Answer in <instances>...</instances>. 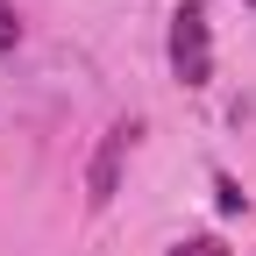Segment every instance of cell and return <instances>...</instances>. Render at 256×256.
Wrapping results in <instances>:
<instances>
[{"label": "cell", "instance_id": "obj_1", "mask_svg": "<svg viewBox=\"0 0 256 256\" xmlns=\"http://www.w3.org/2000/svg\"><path fill=\"white\" fill-rule=\"evenodd\" d=\"M171 72L185 86L214 78V36H206V8L200 0H178V14H171Z\"/></svg>", "mask_w": 256, "mask_h": 256}, {"label": "cell", "instance_id": "obj_2", "mask_svg": "<svg viewBox=\"0 0 256 256\" xmlns=\"http://www.w3.org/2000/svg\"><path fill=\"white\" fill-rule=\"evenodd\" d=\"M128 142H136V121H114V128H107V142H100V156H92V206H107V200H114V178H121Z\"/></svg>", "mask_w": 256, "mask_h": 256}, {"label": "cell", "instance_id": "obj_4", "mask_svg": "<svg viewBox=\"0 0 256 256\" xmlns=\"http://www.w3.org/2000/svg\"><path fill=\"white\" fill-rule=\"evenodd\" d=\"M14 36H22V22H14V8L0 0V50H14Z\"/></svg>", "mask_w": 256, "mask_h": 256}, {"label": "cell", "instance_id": "obj_3", "mask_svg": "<svg viewBox=\"0 0 256 256\" xmlns=\"http://www.w3.org/2000/svg\"><path fill=\"white\" fill-rule=\"evenodd\" d=\"M171 256H228V249H220V242H214V235H192V242H178V249H171Z\"/></svg>", "mask_w": 256, "mask_h": 256}]
</instances>
